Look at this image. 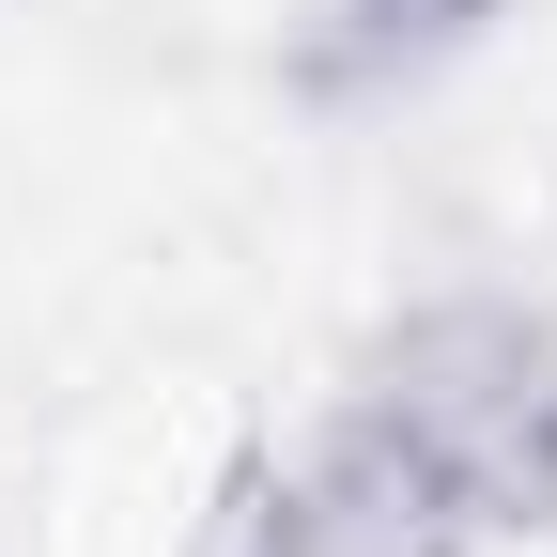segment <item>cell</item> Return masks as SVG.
Returning a JSON list of instances; mask_svg holds the SVG:
<instances>
[{
    "label": "cell",
    "mask_w": 557,
    "mask_h": 557,
    "mask_svg": "<svg viewBox=\"0 0 557 557\" xmlns=\"http://www.w3.org/2000/svg\"><path fill=\"white\" fill-rule=\"evenodd\" d=\"M496 32H511V0H310L278 78H295V109H403Z\"/></svg>",
    "instance_id": "2"
},
{
    "label": "cell",
    "mask_w": 557,
    "mask_h": 557,
    "mask_svg": "<svg viewBox=\"0 0 557 557\" xmlns=\"http://www.w3.org/2000/svg\"><path fill=\"white\" fill-rule=\"evenodd\" d=\"M341 387L465 496L496 557L557 527V295H418L357 341Z\"/></svg>",
    "instance_id": "1"
}]
</instances>
